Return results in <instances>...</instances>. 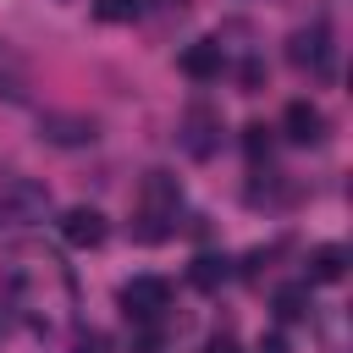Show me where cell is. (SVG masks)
Wrapping results in <instances>:
<instances>
[{
  "mask_svg": "<svg viewBox=\"0 0 353 353\" xmlns=\"http://www.w3.org/2000/svg\"><path fill=\"white\" fill-rule=\"evenodd\" d=\"M44 210H50L44 182H33V176H11V182H0V226L44 221Z\"/></svg>",
  "mask_w": 353,
  "mask_h": 353,
  "instance_id": "obj_2",
  "label": "cell"
},
{
  "mask_svg": "<svg viewBox=\"0 0 353 353\" xmlns=\"http://www.w3.org/2000/svg\"><path fill=\"white\" fill-rule=\"evenodd\" d=\"M287 61H292V66H309V72H325V66H331V28H325V22L298 28V33L287 39Z\"/></svg>",
  "mask_w": 353,
  "mask_h": 353,
  "instance_id": "obj_5",
  "label": "cell"
},
{
  "mask_svg": "<svg viewBox=\"0 0 353 353\" xmlns=\"http://www.w3.org/2000/svg\"><path fill=\"white\" fill-rule=\"evenodd\" d=\"M243 149H248V160L259 165V160H270V127H243Z\"/></svg>",
  "mask_w": 353,
  "mask_h": 353,
  "instance_id": "obj_13",
  "label": "cell"
},
{
  "mask_svg": "<svg viewBox=\"0 0 353 353\" xmlns=\"http://www.w3.org/2000/svg\"><path fill=\"white\" fill-rule=\"evenodd\" d=\"M221 66H226V50L215 39H199V44L182 50V72L188 77H221Z\"/></svg>",
  "mask_w": 353,
  "mask_h": 353,
  "instance_id": "obj_10",
  "label": "cell"
},
{
  "mask_svg": "<svg viewBox=\"0 0 353 353\" xmlns=\"http://www.w3.org/2000/svg\"><path fill=\"white\" fill-rule=\"evenodd\" d=\"M182 149H188L193 160H210V154L221 149V110L188 105V116H182Z\"/></svg>",
  "mask_w": 353,
  "mask_h": 353,
  "instance_id": "obj_4",
  "label": "cell"
},
{
  "mask_svg": "<svg viewBox=\"0 0 353 353\" xmlns=\"http://www.w3.org/2000/svg\"><path fill=\"white\" fill-rule=\"evenodd\" d=\"M39 132H44L50 143H94V138H99V127H94L88 116H55V110L39 121Z\"/></svg>",
  "mask_w": 353,
  "mask_h": 353,
  "instance_id": "obj_8",
  "label": "cell"
},
{
  "mask_svg": "<svg viewBox=\"0 0 353 353\" xmlns=\"http://www.w3.org/2000/svg\"><path fill=\"white\" fill-rule=\"evenodd\" d=\"M265 83V66L259 61H243V88H259Z\"/></svg>",
  "mask_w": 353,
  "mask_h": 353,
  "instance_id": "obj_16",
  "label": "cell"
},
{
  "mask_svg": "<svg viewBox=\"0 0 353 353\" xmlns=\"http://www.w3.org/2000/svg\"><path fill=\"white\" fill-rule=\"evenodd\" d=\"M165 303H171V281H160V276H132V281L121 287L127 320H160Z\"/></svg>",
  "mask_w": 353,
  "mask_h": 353,
  "instance_id": "obj_3",
  "label": "cell"
},
{
  "mask_svg": "<svg viewBox=\"0 0 353 353\" xmlns=\"http://www.w3.org/2000/svg\"><path fill=\"white\" fill-rule=\"evenodd\" d=\"M204 353H237V342L221 331V336H210V347H204Z\"/></svg>",
  "mask_w": 353,
  "mask_h": 353,
  "instance_id": "obj_17",
  "label": "cell"
},
{
  "mask_svg": "<svg viewBox=\"0 0 353 353\" xmlns=\"http://www.w3.org/2000/svg\"><path fill=\"white\" fill-rule=\"evenodd\" d=\"M61 237H66L72 248H99V243H105V215H99L94 204H72V210L61 215Z\"/></svg>",
  "mask_w": 353,
  "mask_h": 353,
  "instance_id": "obj_6",
  "label": "cell"
},
{
  "mask_svg": "<svg viewBox=\"0 0 353 353\" xmlns=\"http://www.w3.org/2000/svg\"><path fill=\"white\" fill-rule=\"evenodd\" d=\"M138 6H143V0H99L94 11H99L105 22H127V17H138Z\"/></svg>",
  "mask_w": 353,
  "mask_h": 353,
  "instance_id": "obj_14",
  "label": "cell"
},
{
  "mask_svg": "<svg viewBox=\"0 0 353 353\" xmlns=\"http://www.w3.org/2000/svg\"><path fill=\"white\" fill-rule=\"evenodd\" d=\"M226 276H232V259H226V254H199L193 270H188V281H193L199 292H215Z\"/></svg>",
  "mask_w": 353,
  "mask_h": 353,
  "instance_id": "obj_11",
  "label": "cell"
},
{
  "mask_svg": "<svg viewBox=\"0 0 353 353\" xmlns=\"http://www.w3.org/2000/svg\"><path fill=\"white\" fill-rule=\"evenodd\" d=\"M281 127H287L292 143H320V138H325V116H320L309 99H292L287 116H281Z\"/></svg>",
  "mask_w": 353,
  "mask_h": 353,
  "instance_id": "obj_7",
  "label": "cell"
},
{
  "mask_svg": "<svg viewBox=\"0 0 353 353\" xmlns=\"http://www.w3.org/2000/svg\"><path fill=\"white\" fill-rule=\"evenodd\" d=\"M182 215V182L171 171H149L138 188V210H132V237L138 243H165L176 232Z\"/></svg>",
  "mask_w": 353,
  "mask_h": 353,
  "instance_id": "obj_1",
  "label": "cell"
},
{
  "mask_svg": "<svg viewBox=\"0 0 353 353\" xmlns=\"http://www.w3.org/2000/svg\"><path fill=\"white\" fill-rule=\"evenodd\" d=\"M309 314V281L303 287H281L276 292V320H303Z\"/></svg>",
  "mask_w": 353,
  "mask_h": 353,
  "instance_id": "obj_12",
  "label": "cell"
},
{
  "mask_svg": "<svg viewBox=\"0 0 353 353\" xmlns=\"http://www.w3.org/2000/svg\"><path fill=\"white\" fill-rule=\"evenodd\" d=\"M254 353H292V347H287V336H276V331H270V336H259V342H254Z\"/></svg>",
  "mask_w": 353,
  "mask_h": 353,
  "instance_id": "obj_15",
  "label": "cell"
},
{
  "mask_svg": "<svg viewBox=\"0 0 353 353\" xmlns=\"http://www.w3.org/2000/svg\"><path fill=\"white\" fill-rule=\"evenodd\" d=\"M342 270H347V248H342V243H320V248L309 254V265H303V276H309V287H325V281H342Z\"/></svg>",
  "mask_w": 353,
  "mask_h": 353,
  "instance_id": "obj_9",
  "label": "cell"
}]
</instances>
